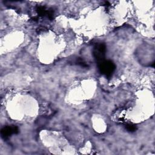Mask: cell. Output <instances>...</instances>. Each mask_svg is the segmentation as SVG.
I'll use <instances>...</instances> for the list:
<instances>
[{
    "instance_id": "cell-1",
    "label": "cell",
    "mask_w": 155,
    "mask_h": 155,
    "mask_svg": "<svg viewBox=\"0 0 155 155\" xmlns=\"http://www.w3.org/2000/svg\"><path fill=\"white\" fill-rule=\"evenodd\" d=\"M97 65L100 73L105 76L107 78H110L112 76L116 68L115 64L110 60L105 59Z\"/></svg>"
},
{
    "instance_id": "cell-2",
    "label": "cell",
    "mask_w": 155,
    "mask_h": 155,
    "mask_svg": "<svg viewBox=\"0 0 155 155\" xmlns=\"http://www.w3.org/2000/svg\"><path fill=\"white\" fill-rule=\"evenodd\" d=\"M106 51V45L104 43L99 42L96 43L94 45L93 50V55L97 64L105 59V56Z\"/></svg>"
},
{
    "instance_id": "cell-3",
    "label": "cell",
    "mask_w": 155,
    "mask_h": 155,
    "mask_svg": "<svg viewBox=\"0 0 155 155\" xmlns=\"http://www.w3.org/2000/svg\"><path fill=\"white\" fill-rule=\"evenodd\" d=\"M19 132L18 127L15 125H7L4 127L1 130V136L2 139H7L12 134H17Z\"/></svg>"
},
{
    "instance_id": "cell-4",
    "label": "cell",
    "mask_w": 155,
    "mask_h": 155,
    "mask_svg": "<svg viewBox=\"0 0 155 155\" xmlns=\"http://www.w3.org/2000/svg\"><path fill=\"white\" fill-rule=\"evenodd\" d=\"M74 63L78 65H80L82 67H87L88 64L86 63V62L81 58H77L76 60L74 61Z\"/></svg>"
},
{
    "instance_id": "cell-5",
    "label": "cell",
    "mask_w": 155,
    "mask_h": 155,
    "mask_svg": "<svg viewBox=\"0 0 155 155\" xmlns=\"http://www.w3.org/2000/svg\"><path fill=\"white\" fill-rule=\"evenodd\" d=\"M125 128L128 132H131V133H133L136 131L137 130L136 126L133 124H127L125 125Z\"/></svg>"
}]
</instances>
